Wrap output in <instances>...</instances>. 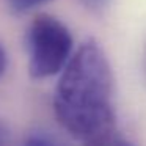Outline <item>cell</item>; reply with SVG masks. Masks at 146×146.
<instances>
[{
  "instance_id": "cell-7",
  "label": "cell",
  "mask_w": 146,
  "mask_h": 146,
  "mask_svg": "<svg viewBox=\"0 0 146 146\" xmlns=\"http://www.w3.org/2000/svg\"><path fill=\"white\" fill-rule=\"evenodd\" d=\"M7 64H8V57H7V50L2 44H0V77L3 76L5 69H7Z\"/></svg>"
},
{
  "instance_id": "cell-6",
  "label": "cell",
  "mask_w": 146,
  "mask_h": 146,
  "mask_svg": "<svg viewBox=\"0 0 146 146\" xmlns=\"http://www.w3.org/2000/svg\"><path fill=\"white\" fill-rule=\"evenodd\" d=\"M24 146H57V145H54V143H52L50 140H47L46 137L32 135V137L27 138V141H25Z\"/></svg>"
},
{
  "instance_id": "cell-8",
  "label": "cell",
  "mask_w": 146,
  "mask_h": 146,
  "mask_svg": "<svg viewBox=\"0 0 146 146\" xmlns=\"http://www.w3.org/2000/svg\"><path fill=\"white\" fill-rule=\"evenodd\" d=\"M0 146H2V137H0Z\"/></svg>"
},
{
  "instance_id": "cell-2",
  "label": "cell",
  "mask_w": 146,
  "mask_h": 146,
  "mask_svg": "<svg viewBox=\"0 0 146 146\" xmlns=\"http://www.w3.org/2000/svg\"><path fill=\"white\" fill-rule=\"evenodd\" d=\"M29 71L33 79L57 76L74 54V39L60 19L47 14L36 16L27 32Z\"/></svg>"
},
{
  "instance_id": "cell-3",
  "label": "cell",
  "mask_w": 146,
  "mask_h": 146,
  "mask_svg": "<svg viewBox=\"0 0 146 146\" xmlns=\"http://www.w3.org/2000/svg\"><path fill=\"white\" fill-rule=\"evenodd\" d=\"M83 146H133L130 141H127L123 135L118 133V130L107 133V135L101 137V138L94 140V141H90Z\"/></svg>"
},
{
  "instance_id": "cell-1",
  "label": "cell",
  "mask_w": 146,
  "mask_h": 146,
  "mask_svg": "<svg viewBox=\"0 0 146 146\" xmlns=\"http://www.w3.org/2000/svg\"><path fill=\"white\" fill-rule=\"evenodd\" d=\"M54 110L58 123L83 145L116 130L113 72L102 47L85 41L60 72Z\"/></svg>"
},
{
  "instance_id": "cell-4",
  "label": "cell",
  "mask_w": 146,
  "mask_h": 146,
  "mask_svg": "<svg viewBox=\"0 0 146 146\" xmlns=\"http://www.w3.org/2000/svg\"><path fill=\"white\" fill-rule=\"evenodd\" d=\"M49 2H52V0H7L10 10L13 11V13H17V14L36 10V8L49 3Z\"/></svg>"
},
{
  "instance_id": "cell-5",
  "label": "cell",
  "mask_w": 146,
  "mask_h": 146,
  "mask_svg": "<svg viewBox=\"0 0 146 146\" xmlns=\"http://www.w3.org/2000/svg\"><path fill=\"white\" fill-rule=\"evenodd\" d=\"M80 2H82V5L86 10L94 11V13H101L110 5L111 0H80Z\"/></svg>"
}]
</instances>
